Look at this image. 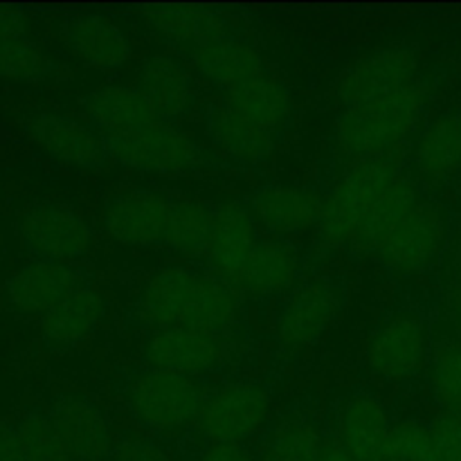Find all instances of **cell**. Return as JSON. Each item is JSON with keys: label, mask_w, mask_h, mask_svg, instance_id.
<instances>
[{"label": "cell", "mask_w": 461, "mask_h": 461, "mask_svg": "<svg viewBox=\"0 0 461 461\" xmlns=\"http://www.w3.org/2000/svg\"><path fill=\"white\" fill-rule=\"evenodd\" d=\"M138 315L153 331L189 327L223 333L237 322L239 297L232 284L214 275L165 268L144 286Z\"/></svg>", "instance_id": "cell-1"}, {"label": "cell", "mask_w": 461, "mask_h": 461, "mask_svg": "<svg viewBox=\"0 0 461 461\" xmlns=\"http://www.w3.org/2000/svg\"><path fill=\"white\" fill-rule=\"evenodd\" d=\"M423 106L426 90L412 84L399 93L345 108L333 124L336 147L358 162L387 156L417 129Z\"/></svg>", "instance_id": "cell-2"}, {"label": "cell", "mask_w": 461, "mask_h": 461, "mask_svg": "<svg viewBox=\"0 0 461 461\" xmlns=\"http://www.w3.org/2000/svg\"><path fill=\"white\" fill-rule=\"evenodd\" d=\"M126 401L144 428L160 435H178L201 419L207 396L196 378L147 369L129 383Z\"/></svg>", "instance_id": "cell-3"}, {"label": "cell", "mask_w": 461, "mask_h": 461, "mask_svg": "<svg viewBox=\"0 0 461 461\" xmlns=\"http://www.w3.org/2000/svg\"><path fill=\"white\" fill-rule=\"evenodd\" d=\"M399 178L394 160L390 156L360 160L342 176L333 192L324 198L320 237L331 246L354 241L360 225L374 210L378 198Z\"/></svg>", "instance_id": "cell-4"}, {"label": "cell", "mask_w": 461, "mask_h": 461, "mask_svg": "<svg viewBox=\"0 0 461 461\" xmlns=\"http://www.w3.org/2000/svg\"><path fill=\"white\" fill-rule=\"evenodd\" d=\"M108 158L149 174H185L205 165V153L189 135L165 122L108 135Z\"/></svg>", "instance_id": "cell-5"}, {"label": "cell", "mask_w": 461, "mask_h": 461, "mask_svg": "<svg viewBox=\"0 0 461 461\" xmlns=\"http://www.w3.org/2000/svg\"><path fill=\"white\" fill-rule=\"evenodd\" d=\"M270 405V392L259 383H228L207 399L198 428L210 444L243 446L266 426Z\"/></svg>", "instance_id": "cell-6"}, {"label": "cell", "mask_w": 461, "mask_h": 461, "mask_svg": "<svg viewBox=\"0 0 461 461\" xmlns=\"http://www.w3.org/2000/svg\"><path fill=\"white\" fill-rule=\"evenodd\" d=\"M448 237V214L437 203L421 201L376 248L385 268L410 275L426 268Z\"/></svg>", "instance_id": "cell-7"}, {"label": "cell", "mask_w": 461, "mask_h": 461, "mask_svg": "<svg viewBox=\"0 0 461 461\" xmlns=\"http://www.w3.org/2000/svg\"><path fill=\"white\" fill-rule=\"evenodd\" d=\"M21 239L41 261L72 264L90 250L93 232L79 212L59 203H39L21 216Z\"/></svg>", "instance_id": "cell-8"}, {"label": "cell", "mask_w": 461, "mask_h": 461, "mask_svg": "<svg viewBox=\"0 0 461 461\" xmlns=\"http://www.w3.org/2000/svg\"><path fill=\"white\" fill-rule=\"evenodd\" d=\"M417 57L412 50L381 48L372 54L360 57L354 66L347 68L336 84V97L345 104V108L399 93L408 86L417 84Z\"/></svg>", "instance_id": "cell-9"}, {"label": "cell", "mask_w": 461, "mask_h": 461, "mask_svg": "<svg viewBox=\"0 0 461 461\" xmlns=\"http://www.w3.org/2000/svg\"><path fill=\"white\" fill-rule=\"evenodd\" d=\"M144 358L149 369L196 378L225 360L223 333L189 327L158 329L149 336Z\"/></svg>", "instance_id": "cell-10"}, {"label": "cell", "mask_w": 461, "mask_h": 461, "mask_svg": "<svg viewBox=\"0 0 461 461\" xmlns=\"http://www.w3.org/2000/svg\"><path fill=\"white\" fill-rule=\"evenodd\" d=\"M25 131L61 165L99 169L108 158L106 140L97 129L59 113H36L25 122Z\"/></svg>", "instance_id": "cell-11"}, {"label": "cell", "mask_w": 461, "mask_h": 461, "mask_svg": "<svg viewBox=\"0 0 461 461\" xmlns=\"http://www.w3.org/2000/svg\"><path fill=\"white\" fill-rule=\"evenodd\" d=\"M426 347L423 320L417 313L401 311L376 329L367 345V363L385 381H403L421 367Z\"/></svg>", "instance_id": "cell-12"}, {"label": "cell", "mask_w": 461, "mask_h": 461, "mask_svg": "<svg viewBox=\"0 0 461 461\" xmlns=\"http://www.w3.org/2000/svg\"><path fill=\"white\" fill-rule=\"evenodd\" d=\"M79 286L84 284H81L79 273L70 264L34 259L7 279L5 297L18 313L43 318Z\"/></svg>", "instance_id": "cell-13"}, {"label": "cell", "mask_w": 461, "mask_h": 461, "mask_svg": "<svg viewBox=\"0 0 461 461\" xmlns=\"http://www.w3.org/2000/svg\"><path fill=\"white\" fill-rule=\"evenodd\" d=\"M171 205L174 203L158 192L122 194L104 210V228L122 246H153L165 239Z\"/></svg>", "instance_id": "cell-14"}, {"label": "cell", "mask_w": 461, "mask_h": 461, "mask_svg": "<svg viewBox=\"0 0 461 461\" xmlns=\"http://www.w3.org/2000/svg\"><path fill=\"white\" fill-rule=\"evenodd\" d=\"M50 421L72 461L113 457V435L102 410L79 396H61L50 410Z\"/></svg>", "instance_id": "cell-15"}, {"label": "cell", "mask_w": 461, "mask_h": 461, "mask_svg": "<svg viewBox=\"0 0 461 461\" xmlns=\"http://www.w3.org/2000/svg\"><path fill=\"white\" fill-rule=\"evenodd\" d=\"M340 311V293L329 279H313L297 288L284 306L277 322V336L286 349L313 345Z\"/></svg>", "instance_id": "cell-16"}, {"label": "cell", "mask_w": 461, "mask_h": 461, "mask_svg": "<svg viewBox=\"0 0 461 461\" xmlns=\"http://www.w3.org/2000/svg\"><path fill=\"white\" fill-rule=\"evenodd\" d=\"M138 14L149 30L185 52L230 36L228 21L207 5H140Z\"/></svg>", "instance_id": "cell-17"}, {"label": "cell", "mask_w": 461, "mask_h": 461, "mask_svg": "<svg viewBox=\"0 0 461 461\" xmlns=\"http://www.w3.org/2000/svg\"><path fill=\"white\" fill-rule=\"evenodd\" d=\"M324 198L315 189L268 185L252 194L250 212L255 223L273 234H297L320 225Z\"/></svg>", "instance_id": "cell-18"}, {"label": "cell", "mask_w": 461, "mask_h": 461, "mask_svg": "<svg viewBox=\"0 0 461 461\" xmlns=\"http://www.w3.org/2000/svg\"><path fill=\"white\" fill-rule=\"evenodd\" d=\"M255 219L250 207L239 201H225L214 207V225H212L210 257L216 277L232 284L246 268L248 259L257 248Z\"/></svg>", "instance_id": "cell-19"}, {"label": "cell", "mask_w": 461, "mask_h": 461, "mask_svg": "<svg viewBox=\"0 0 461 461\" xmlns=\"http://www.w3.org/2000/svg\"><path fill=\"white\" fill-rule=\"evenodd\" d=\"M61 41L81 63L95 70H117L131 59V41L111 18L88 14L66 21Z\"/></svg>", "instance_id": "cell-20"}, {"label": "cell", "mask_w": 461, "mask_h": 461, "mask_svg": "<svg viewBox=\"0 0 461 461\" xmlns=\"http://www.w3.org/2000/svg\"><path fill=\"white\" fill-rule=\"evenodd\" d=\"M86 115L104 138L162 122L149 99L131 86H102L84 99Z\"/></svg>", "instance_id": "cell-21"}, {"label": "cell", "mask_w": 461, "mask_h": 461, "mask_svg": "<svg viewBox=\"0 0 461 461\" xmlns=\"http://www.w3.org/2000/svg\"><path fill=\"white\" fill-rule=\"evenodd\" d=\"M187 54L198 75L223 88L225 93L266 72L261 54L250 43L234 36L212 41Z\"/></svg>", "instance_id": "cell-22"}, {"label": "cell", "mask_w": 461, "mask_h": 461, "mask_svg": "<svg viewBox=\"0 0 461 461\" xmlns=\"http://www.w3.org/2000/svg\"><path fill=\"white\" fill-rule=\"evenodd\" d=\"M392 421L381 401L372 394H354L342 408V448L354 461H383Z\"/></svg>", "instance_id": "cell-23"}, {"label": "cell", "mask_w": 461, "mask_h": 461, "mask_svg": "<svg viewBox=\"0 0 461 461\" xmlns=\"http://www.w3.org/2000/svg\"><path fill=\"white\" fill-rule=\"evenodd\" d=\"M138 90L160 120H180L194 106V81L183 63L171 57H151L142 63Z\"/></svg>", "instance_id": "cell-24"}, {"label": "cell", "mask_w": 461, "mask_h": 461, "mask_svg": "<svg viewBox=\"0 0 461 461\" xmlns=\"http://www.w3.org/2000/svg\"><path fill=\"white\" fill-rule=\"evenodd\" d=\"M106 302L95 288L79 286L57 309L41 318V336L54 349L79 345L102 322Z\"/></svg>", "instance_id": "cell-25"}, {"label": "cell", "mask_w": 461, "mask_h": 461, "mask_svg": "<svg viewBox=\"0 0 461 461\" xmlns=\"http://www.w3.org/2000/svg\"><path fill=\"white\" fill-rule=\"evenodd\" d=\"M300 255L284 241H259L234 286L257 297H273L295 286Z\"/></svg>", "instance_id": "cell-26"}, {"label": "cell", "mask_w": 461, "mask_h": 461, "mask_svg": "<svg viewBox=\"0 0 461 461\" xmlns=\"http://www.w3.org/2000/svg\"><path fill=\"white\" fill-rule=\"evenodd\" d=\"M223 104L270 133H277L293 113L291 90L268 72L225 93Z\"/></svg>", "instance_id": "cell-27"}, {"label": "cell", "mask_w": 461, "mask_h": 461, "mask_svg": "<svg viewBox=\"0 0 461 461\" xmlns=\"http://www.w3.org/2000/svg\"><path fill=\"white\" fill-rule=\"evenodd\" d=\"M414 169L426 180H446L461 169V113H448L423 129L414 144Z\"/></svg>", "instance_id": "cell-28"}, {"label": "cell", "mask_w": 461, "mask_h": 461, "mask_svg": "<svg viewBox=\"0 0 461 461\" xmlns=\"http://www.w3.org/2000/svg\"><path fill=\"white\" fill-rule=\"evenodd\" d=\"M212 138L228 156L241 162H259L275 149V133L252 124L243 115L234 113L228 104H221L210 120Z\"/></svg>", "instance_id": "cell-29"}, {"label": "cell", "mask_w": 461, "mask_h": 461, "mask_svg": "<svg viewBox=\"0 0 461 461\" xmlns=\"http://www.w3.org/2000/svg\"><path fill=\"white\" fill-rule=\"evenodd\" d=\"M421 203L419 198V189L412 180L408 178H396L390 185L385 194L378 198V203L374 205V210L369 212V216L365 219V223L360 225L358 234L351 243L360 248V250L374 252L381 246L383 239L414 210V207Z\"/></svg>", "instance_id": "cell-30"}, {"label": "cell", "mask_w": 461, "mask_h": 461, "mask_svg": "<svg viewBox=\"0 0 461 461\" xmlns=\"http://www.w3.org/2000/svg\"><path fill=\"white\" fill-rule=\"evenodd\" d=\"M214 210L198 201H178L171 205L162 243L185 257H203L210 252Z\"/></svg>", "instance_id": "cell-31"}, {"label": "cell", "mask_w": 461, "mask_h": 461, "mask_svg": "<svg viewBox=\"0 0 461 461\" xmlns=\"http://www.w3.org/2000/svg\"><path fill=\"white\" fill-rule=\"evenodd\" d=\"M322 453L324 444L315 423L304 417H288L266 437L259 461H320Z\"/></svg>", "instance_id": "cell-32"}, {"label": "cell", "mask_w": 461, "mask_h": 461, "mask_svg": "<svg viewBox=\"0 0 461 461\" xmlns=\"http://www.w3.org/2000/svg\"><path fill=\"white\" fill-rule=\"evenodd\" d=\"M61 77V66L34 39L0 43V79L45 84Z\"/></svg>", "instance_id": "cell-33"}, {"label": "cell", "mask_w": 461, "mask_h": 461, "mask_svg": "<svg viewBox=\"0 0 461 461\" xmlns=\"http://www.w3.org/2000/svg\"><path fill=\"white\" fill-rule=\"evenodd\" d=\"M16 435L25 450L27 461H72L66 446L59 439L52 421L45 414H25L16 423Z\"/></svg>", "instance_id": "cell-34"}, {"label": "cell", "mask_w": 461, "mask_h": 461, "mask_svg": "<svg viewBox=\"0 0 461 461\" xmlns=\"http://www.w3.org/2000/svg\"><path fill=\"white\" fill-rule=\"evenodd\" d=\"M430 428L419 421L392 423L387 432L383 461H432Z\"/></svg>", "instance_id": "cell-35"}, {"label": "cell", "mask_w": 461, "mask_h": 461, "mask_svg": "<svg viewBox=\"0 0 461 461\" xmlns=\"http://www.w3.org/2000/svg\"><path fill=\"white\" fill-rule=\"evenodd\" d=\"M432 392L446 410L461 414V347L446 349L435 360Z\"/></svg>", "instance_id": "cell-36"}, {"label": "cell", "mask_w": 461, "mask_h": 461, "mask_svg": "<svg viewBox=\"0 0 461 461\" xmlns=\"http://www.w3.org/2000/svg\"><path fill=\"white\" fill-rule=\"evenodd\" d=\"M432 461H461V414L450 412L435 419L430 426Z\"/></svg>", "instance_id": "cell-37"}, {"label": "cell", "mask_w": 461, "mask_h": 461, "mask_svg": "<svg viewBox=\"0 0 461 461\" xmlns=\"http://www.w3.org/2000/svg\"><path fill=\"white\" fill-rule=\"evenodd\" d=\"M113 461H174L160 444L149 439H124L113 450Z\"/></svg>", "instance_id": "cell-38"}, {"label": "cell", "mask_w": 461, "mask_h": 461, "mask_svg": "<svg viewBox=\"0 0 461 461\" xmlns=\"http://www.w3.org/2000/svg\"><path fill=\"white\" fill-rule=\"evenodd\" d=\"M18 39H32L30 16L25 9L14 5H0V43Z\"/></svg>", "instance_id": "cell-39"}, {"label": "cell", "mask_w": 461, "mask_h": 461, "mask_svg": "<svg viewBox=\"0 0 461 461\" xmlns=\"http://www.w3.org/2000/svg\"><path fill=\"white\" fill-rule=\"evenodd\" d=\"M198 461H255L250 455V450H246L243 446H219L210 444Z\"/></svg>", "instance_id": "cell-40"}, {"label": "cell", "mask_w": 461, "mask_h": 461, "mask_svg": "<svg viewBox=\"0 0 461 461\" xmlns=\"http://www.w3.org/2000/svg\"><path fill=\"white\" fill-rule=\"evenodd\" d=\"M0 461H27L16 428H9L5 423H0Z\"/></svg>", "instance_id": "cell-41"}, {"label": "cell", "mask_w": 461, "mask_h": 461, "mask_svg": "<svg viewBox=\"0 0 461 461\" xmlns=\"http://www.w3.org/2000/svg\"><path fill=\"white\" fill-rule=\"evenodd\" d=\"M320 461H354V459L347 455V450L342 448L340 444H331V446H324L322 459Z\"/></svg>", "instance_id": "cell-42"}, {"label": "cell", "mask_w": 461, "mask_h": 461, "mask_svg": "<svg viewBox=\"0 0 461 461\" xmlns=\"http://www.w3.org/2000/svg\"><path fill=\"white\" fill-rule=\"evenodd\" d=\"M0 255H3V237H0Z\"/></svg>", "instance_id": "cell-43"}]
</instances>
